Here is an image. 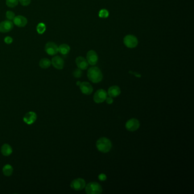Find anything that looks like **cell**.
I'll return each instance as SVG.
<instances>
[{
    "mask_svg": "<svg viewBox=\"0 0 194 194\" xmlns=\"http://www.w3.org/2000/svg\"><path fill=\"white\" fill-rule=\"evenodd\" d=\"M87 76L89 80L93 83H98L103 79L102 72L97 67H93L88 69Z\"/></svg>",
    "mask_w": 194,
    "mask_h": 194,
    "instance_id": "cell-1",
    "label": "cell"
},
{
    "mask_svg": "<svg viewBox=\"0 0 194 194\" xmlns=\"http://www.w3.org/2000/svg\"><path fill=\"white\" fill-rule=\"evenodd\" d=\"M112 143L107 138L101 137L99 138L96 142V147L99 151L104 153H108L112 149Z\"/></svg>",
    "mask_w": 194,
    "mask_h": 194,
    "instance_id": "cell-2",
    "label": "cell"
},
{
    "mask_svg": "<svg viewBox=\"0 0 194 194\" xmlns=\"http://www.w3.org/2000/svg\"><path fill=\"white\" fill-rule=\"evenodd\" d=\"M86 191L88 194H100L103 191L101 186L97 182H91L86 185Z\"/></svg>",
    "mask_w": 194,
    "mask_h": 194,
    "instance_id": "cell-3",
    "label": "cell"
},
{
    "mask_svg": "<svg viewBox=\"0 0 194 194\" xmlns=\"http://www.w3.org/2000/svg\"><path fill=\"white\" fill-rule=\"evenodd\" d=\"M138 39L133 35H128L124 38V43L129 48H133L138 45Z\"/></svg>",
    "mask_w": 194,
    "mask_h": 194,
    "instance_id": "cell-4",
    "label": "cell"
},
{
    "mask_svg": "<svg viewBox=\"0 0 194 194\" xmlns=\"http://www.w3.org/2000/svg\"><path fill=\"white\" fill-rule=\"evenodd\" d=\"M86 185V181L82 178H78L73 180L71 183V187L75 191H80L84 188H85Z\"/></svg>",
    "mask_w": 194,
    "mask_h": 194,
    "instance_id": "cell-5",
    "label": "cell"
},
{
    "mask_svg": "<svg viewBox=\"0 0 194 194\" xmlns=\"http://www.w3.org/2000/svg\"><path fill=\"white\" fill-rule=\"evenodd\" d=\"M107 92L103 89L96 91L93 96V100L96 103H101L104 102L107 97Z\"/></svg>",
    "mask_w": 194,
    "mask_h": 194,
    "instance_id": "cell-6",
    "label": "cell"
},
{
    "mask_svg": "<svg viewBox=\"0 0 194 194\" xmlns=\"http://www.w3.org/2000/svg\"><path fill=\"white\" fill-rule=\"evenodd\" d=\"M44 49L48 55L51 56L55 55L58 52V46L56 44L52 42L46 43Z\"/></svg>",
    "mask_w": 194,
    "mask_h": 194,
    "instance_id": "cell-7",
    "label": "cell"
},
{
    "mask_svg": "<svg viewBox=\"0 0 194 194\" xmlns=\"http://www.w3.org/2000/svg\"><path fill=\"white\" fill-rule=\"evenodd\" d=\"M140 126L139 122L136 118H132L127 121L125 127L126 129L130 132H134L138 129Z\"/></svg>",
    "mask_w": 194,
    "mask_h": 194,
    "instance_id": "cell-8",
    "label": "cell"
},
{
    "mask_svg": "<svg viewBox=\"0 0 194 194\" xmlns=\"http://www.w3.org/2000/svg\"><path fill=\"white\" fill-rule=\"evenodd\" d=\"M14 23L10 20H6L0 23V32L2 33H8L13 29Z\"/></svg>",
    "mask_w": 194,
    "mask_h": 194,
    "instance_id": "cell-9",
    "label": "cell"
},
{
    "mask_svg": "<svg viewBox=\"0 0 194 194\" xmlns=\"http://www.w3.org/2000/svg\"><path fill=\"white\" fill-rule=\"evenodd\" d=\"M98 55L93 50H90L86 54V61L88 64L92 65H96L98 62Z\"/></svg>",
    "mask_w": 194,
    "mask_h": 194,
    "instance_id": "cell-10",
    "label": "cell"
},
{
    "mask_svg": "<svg viewBox=\"0 0 194 194\" xmlns=\"http://www.w3.org/2000/svg\"><path fill=\"white\" fill-rule=\"evenodd\" d=\"M37 115L34 112H29L23 117V121L27 125H31L34 124L37 120Z\"/></svg>",
    "mask_w": 194,
    "mask_h": 194,
    "instance_id": "cell-11",
    "label": "cell"
},
{
    "mask_svg": "<svg viewBox=\"0 0 194 194\" xmlns=\"http://www.w3.org/2000/svg\"><path fill=\"white\" fill-rule=\"evenodd\" d=\"M51 64L56 69H62L64 67L65 62L61 56H55L52 59Z\"/></svg>",
    "mask_w": 194,
    "mask_h": 194,
    "instance_id": "cell-12",
    "label": "cell"
},
{
    "mask_svg": "<svg viewBox=\"0 0 194 194\" xmlns=\"http://www.w3.org/2000/svg\"><path fill=\"white\" fill-rule=\"evenodd\" d=\"M80 89L82 93L85 95H91L93 92V88L88 82H83L80 84Z\"/></svg>",
    "mask_w": 194,
    "mask_h": 194,
    "instance_id": "cell-13",
    "label": "cell"
},
{
    "mask_svg": "<svg viewBox=\"0 0 194 194\" xmlns=\"http://www.w3.org/2000/svg\"><path fill=\"white\" fill-rule=\"evenodd\" d=\"M13 21V23L19 27H23L27 23V19L25 17L22 16H18L15 17Z\"/></svg>",
    "mask_w": 194,
    "mask_h": 194,
    "instance_id": "cell-14",
    "label": "cell"
},
{
    "mask_svg": "<svg viewBox=\"0 0 194 194\" xmlns=\"http://www.w3.org/2000/svg\"><path fill=\"white\" fill-rule=\"evenodd\" d=\"M76 63L78 68L82 70L86 69L89 65L86 59L83 56H79L76 59Z\"/></svg>",
    "mask_w": 194,
    "mask_h": 194,
    "instance_id": "cell-15",
    "label": "cell"
},
{
    "mask_svg": "<svg viewBox=\"0 0 194 194\" xmlns=\"http://www.w3.org/2000/svg\"><path fill=\"white\" fill-rule=\"evenodd\" d=\"M121 93L120 88L117 86H111L108 91V94L111 97H116Z\"/></svg>",
    "mask_w": 194,
    "mask_h": 194,
    "instance_id": "cell-16",
    "label": "cell"
},
{
    "mask_svg": "<svg viewBox=\"0 0 194 194\" xmlns=\"http://www.w3.org/2000/svg\"><path fill=\"white\" fill-rule=\"evenodd\" d=\"M1 152L2 154L5 157H8L13 153L12 147L8 143H4L1 148Z\"/></svg>",
    "mask_w": 194,
    "mask_h": 194,
    "instance_id": "cell-17",
    "label": "cell"
},
{
    "mask_svg": "<svg viewBox=\"0 0 194 194\" xmlns=\"http://www.w3.org/2000/svg\"><path fill=\"white\" fill-rule=\"evenodd\" d=\"M2 172L5 176L6 177H10L12 175L13 173V168L12 166V165L7 164L5 165L4 168H2Z\"/></svg>",
    "mask_w": 194,
    "mask_h": 194,
    "instance_id": "cell-18",
    "label": "cell"
},
{
    "mask_svg": "<svg viewBox=\"0 0 194 194\" xmlns=\"http://www.w3.org/2000/svg\"><path fill=\"white\" fill-rule=\"evenodd\" d=\"M69 51L70 47L67 44H62L58 47V52L63 55L68 54Z\"/></svg>",
    "mask_w": 194,
    "mask_h": 194,
    "instance_id": "cell-19",
    "label": "cell"
},
{
    "mask_svg": "<svg viewBox=\"0 0 194 194\" xmlns=\"http://www.w3.org/2000/svg\"><path fill=\"white\" fill-rule=\"evenodd\" d=\"M51 65V62L48 58H43L39 62V66L42 69H46Z\"/></svg>",
    "mask_w": 194,
    "mask_h": 194,
    "instance_id": "cell-20",
    "label": "cell"
},
{
    "mask_svg": "<svg viewBox=\"0 0 194 194\" xmlns=\"http://www.w3.org/2000/svg\"><path fill=\"white\" fill-rule=\"evenodd\" d=\"M18 0H6V4L11 8L16 7L18 4Z\"/></svg>",
    "mask_w": 194,
    "mask_h": 194,
    "instance_id": "cell-21",
    "label": "cell"
},
{
    "mask_svg": "<svg viewBox=\"0 0 194 194\" xmlns=\"http://www.w3.org/2000/svg\"><path fill=\"white\" fill-rule=\"evenodd\" d=\"M46 26L43 23H39V24L37 26V32L40 34H43V33L46 30Z\"/></svg>",
    "mask_w": 194,
    "mask_h": 194,
    "instance_id": "cell-22",
    "label": "cell"
},
{
    "mask_svg": "<svg viewBox=\"0 0 194 194\" xmlns=\"http://www.w3.org/2000/svg\"><path fill=\"white\" fill-rule=\"evenodd\" d=\"M99 17L102 18H105L109 16V12L106 9H101L99 12Z\"/></svg>",
    "mask_w": 194,
    "mask_h": 194,
    "instance_id": "cell-23",
    "label": "cell"
},
{
    "mask_svg": "<svg viewBox=\"0 0 194 194\" xmlns=\"http://www.w3.org/2000/svg\"><path fill=\"white\" fill-rule=\"evenodd\" d=\"M82 74H83V72H82V69H80L79 68L75 69L73 72V76L75 78H80L82 76Z\"/></svg>",
    "mask_w": 194,
    "mask_h": 194,
    "instance_id": "cell-24",
    "label": "cell"
},
{
    "mask_svg": "<svg viewBox=\"0 0 194 194\" xmlns=\"http://www.w3.org/2000/svg\"><path fill=\"white\" fill-rule=\"evenodd\" d=\"M6 17L9 20L12 21V20H13V19L16 16H15V14L13 12L8 11L6 13Z\"/></svg>",
    "mask_w": 194,
    "mask_h": 194,
    "instance_id": "cell-25",
    "label": "cell"
},
{
    "mask_svg": "<svg viewBox=\"0 0 194 194\" xmlns=\"http://www.w3.org/2000/svg\"><path fill=\"white\" fill-rule=\"evenodd\" d=\"M20 4L24 6H27L29 5L31 2V0H18Z\"/></svg>",
    "mask_w": 194,
    "mask_h": 194,
    "instance_id": "cell-26",
    "label": "cell"
},
{
    "mask_svg": "<svg viewBox=\"0 0 194 194\" xmlns=\"http://www.w3.org/2000/svg\"><path fill=\"white\" fill-rule=\"evenodd\" d=\"M13 39L11 37H9L8 36L6 37H5L4 39L5 43L8 44H10L11 43L13 42Z\"/></svg>",
    "mask_w": 194,
    "mask_h": 194,
    "instance_id": "cell-27",
    "label": "cell"
},
{
    "mask_svg": "<svg viewBox=\"0 0 194 194\" xmlns=\"http://www.w3.org/2000/svg\"><path fill=\"white\" fill-rule=\"evenodd\" d=\"M99 179L101 181H104L105 180H106L107 177L104 174H101L99 175Z\"/></svg>",
    "mask_w": 194,
    "mask_h": 194,
    "instance_id": "cell-28",
    "label": "cell"
},
{
    "mask_svg": "<svg viewBox=\"0 0 194 194\" xmlns=\"http://www.w3.org/2000/svg\"><path fill=\"white\" fill-rule=\"evenodd\" d=\"M105 100L107 101V103L108 104H112L113 102V100L112 97H108V98L107 97Z\"/></svg>",
    "mask_w": 194,
    "mask_h": 194,
    "instance_id": "cell-29",
    "label": "cell"
},
{
    "mask_svg": "<svg viewBox=\"0 0 194 194\" xmlns=\"http://www.w3.org/2000/svg\"><path fill=\"white\" fill-rule=\"evenodd\" d=\"M80 83H81L80 82H77V83H76V84H77V85H78V86H80Z\"/></svg>",
    "mask_w": 194,
    "mask_h": 194,
    "instance_id": "cell-30",
    "label": "cell"
}]
</instances>
